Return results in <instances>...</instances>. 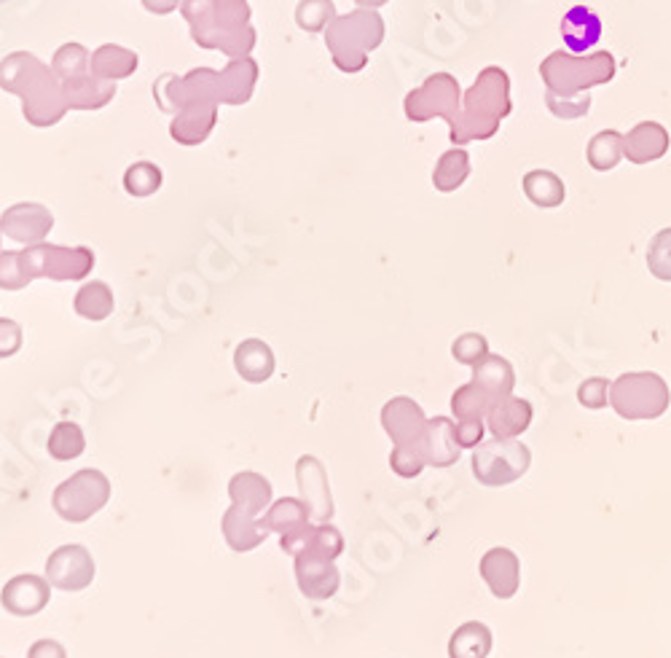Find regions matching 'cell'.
I'll list each match as a JSON object with an SVG mask.
<instances>
[{
  "label": "cell",
  "mask_w": 671,
  "mask_h": 658,
  "mask_svg": "<svg viewBox=\"0 0 671 658\" xmlns=\"http://www.w3.org/2000/svg\"><path fill=\"white\" fill-rule=\"evenodd\" d=\"M336 17L334 0H302L296 6V24L304 32H325Z\"/></svg>",
  "instance_id": "41"
},
{
  "label": "cell",
  "mask_w": 671,
  "mask_h": 658,
  "mask_svg": "<svg viewBox=\"0 0 671 658\" xmlns=\"http://www.w3.org/2000/svg\"><path fill=\"white\" fill-rule=\"evenodd\" d=\"M471 382L478 384L481 390H486V393L492 395V401L497 403L507 399V395H513V387H516V371H513V366L503 355L489 353L484 361L473 366Z\"/></svg>",
  "instance_id": "29"
},
{
  "label": "cell",
  "mask_w": 671,
  "mask_h": 658,
  "mask_svg": "<svg viewBox=\"0 0 671 658\" xmlns=\"http://www.w3.org/2000/svg\"><path fill=\"white\" fill-rule=\"evenodd\" d=\"M585 159L589 165L596 169V173H610L621 165L623 159V135L615 132V129H604L591 138L589 148H585Z\"/></svg>",
  "instance_id": "36"
},
{
  "label": "cell",
  "mask_w": 671,
  "mask_h": 658,
  "mask_svg": "<svg viewBox=\"0 0 671 658\" xmlns=\"http://www.w3.org/2000/svg\"><path fill=\"white\" fill-rule=\"evenodd\" d=\"M229 500L250 517H264L266 508L275 503V487L264 473L239 471L229 479Z\"/></svg>",
  "instance_id": "22"
},
{
  "label": "cell",
  "mask_w": 671,
  "mask_h": 658,
  "mask_svg": "<svg viewBox=\"0 0 671 658\" xmlns=\"http://www.w3.org/2000/svg\"><path fill=\"white\" fill-rule=\"evenodd\" d=\"M478 572L489 586V591L497 599H511L521 586V562L516 553L505 549V546L489 549L484 557H481Z\"/></svg>",
  "instance_id": "19"
},
{
  "label": "cell",
  "mask_w": 671,
  "mask_h": 658,
  "mask_svg": "<svg viewBox=\"0 0 671 658\" xmlns=\"http://www.w3.org/2000/svg\"><path fill=\"white\" fill-rule=\"evenodd\" d=\"M467 175H471V156H467L465 148L457 146L438 159L433 173V186L438 188L441 194H452L465 184Z\"/></svg>",
  "instance_id": "35"
},
{
  "label": "cell",
  "mask_w": 671,
  "mask_h": 658,
  "mask_svg": "<svg viewBox=\"0 0 671 658\" xmlns=\"http://www.w3.org/2000/svg\"><path fill=\"white\" fill-rule=\"evenodd\" d=\"M89 60H92V51L81 43H62L60 49L55 51L51 57V73H55L60 81H73V78H81L89 73Z\"/></svg>",
  "instance_id": "38"
},
{
  "label": "cell",
  "mask_w": 671,
  "mask_h": 658,
  "mask_svg": "<svg viewBox=\"0 0 671 658\" xmlns=\"http://www.w3.org/2000/svg\"><path fill=\"white\" fill-rule=\"evenodd\" d=\"M258 62L253 57H237L226 68L218 70V97L220 106H245L250 102L258 84Z\"/></svg>",
  "instance_id": "21"
},
{
  "label": "cell",
  "mask_w": 671,
  "mask_h": 658,
  "mask_svg": "<svg viewBox=\"0 0 671 658\" xmlns=\"http://www.w3.org/2000/svg\"><path fill=\"white\" fill-rule=\"evenodd\" d=\"M51 229H55V215L41 202H17L0 215V234L24 247L47 243Z\"/></svg>",
  "instance_id": "13"
},
{
  "label": "cell",
  "mask_w": 671,
  "mask_h": 658,
  "mask_svg": "<svg viewBox=\"0 0 671 658\" xmlns=\"http://www.w3.org/2000/svg\"><path fill=\"white\" fill-rule=\"evenodd\" d=\"M513 110L511 78L497 65H489L473 81L462 100V121L452 132L454 146H467L473 140H489L497 135L500 121Z\"/></svg>",
  "instance_id": "3"
},
{
  "label": "cell",
  "mask_w": 671,
  "mask_h": 658,
  "mask_svg": "<svg viewBox=\"0 0 671 658\" xmlns=\"http://www.w3.org/2000/svg\"><path fill=\"white\" fill-rule=\"evenodd\" d=\"M602 19L589 6H572L562 17V38L572 55H585L602 41Z\"/></svg>",
  "instance_id": "27"
},
{
  "label": "cell",
  "mask_w": 671,
  "mask_h": 658,
  "mask_svg": "<svg viewBox=\"0 0 671 658\" xmlns=\"http://www.w3.org/2000/svg\"><path fill=\"white\" fill-rule=\"evenodd\" d=\"M293 572H296L298 591L312 602H328L342 586V572H338L336 562L317 557L312 551H298L293 557Z\"/></svg>",
  "instance_id": "15"
},
{
  "label": "cell",
  "mask_w": 671,
  "mask_h": 658,
  "mask_svg": "<svg viewBox=\"0 0 671 658\" xmlns=\"http://www.w3.org/2000/svg\"><path fill=\"white\" fill-rule=\"evenodd\" d=\"M357 9H382V6H387L389 0H355Z\"/></svg>",
  "instance_id": "52"
},
{
  "label": "cell",
  "mask_w": 671,
  "mask_h": 658,
  "mask_svg": "<svg viewBox=\"0 0 671 658\" xmlns=\"http://www.w3.org/2000/svg\"><path fill=\"white\" fill-rule=\"evenodd\" d=\"M43 576H47L51 589L78 595L95 583L97 564L92 551L81 543H65L49 553Z\"/></svg>",
  "instance_id": "11"
},
{
  "label": "cell",
  "mask_w": 671,
  "mask_h": 658,
  "mask_svg": "<svg viewBox=\"0 0 671 658\" xmlns=\"http://www.w3.org/2000/svg\"><path fill=\"white\" fill-rule=\"evenodd\" d=\"M532 452L519 439L481 441L473 449V475L484 487H507L530 471Z\"/></svg>",
  "instance_id": "9"
},
{
  "label": "cell",
  "mask_w": 671,
  "mask_h": 658,
  "mask_svg": "<svg viewBox=\"0 0 671 658\" xmlns=\"http://www.w3.org/2000/svg\"><path fill=\"white\" fill-rule=\"evenodd\" d=\"M0 251H3V234H0Z\"/></svg>",
  "instance_id": "53"
},
{
  "label": "cell",
  "mask_w": 671,
  "mask_h": 658,
  "mask_svg": "<svg viewBox=\"0 0 671 658\" xmlns=\"http://www.w3.org/2000/svg\"><path fill=\"white\" fill-rule=\"evenodd\" d=\"M452 355L454 361L457 363H465V366H475V363H481L484 357L489 355V342L484 334H475V331H471V334H462L454 338L452 344Z\"/></svg>",
  "instance_id": "46"
},
{
  "label": "cell",
  "mask_w": 671,
  "mask_h": 658,
  "mask_svg": "<svg viewBox=\"0 0 671 658\" xmlns=\"http://www.w3.org/2000/svg\"><path fill=\"white\" fill-rule=\"evenodd\" d=\"M384 19L374 9H355L349 14H338L325 28V47L342 73H361L366 68L368 55L382 47Z\"/></svg>",
  "instance_id": "4"
},
{
  "label": "cell",
  "mask_w": 671,
  "mask_h": 658,
  "mask_svg": "<svg viewBox=\"0 0 671 658\" xmlns=\"http://www.w3.org/2000/svg\"><path fill=\"white\" fill-rule=\"evenodd\" d=\"M24 344V331L22 325L11 317H0V361H9L14 357Z\"/></svg>",
  "instance_id": "48"
},
{
  "label": "cell",
  "mask_w": 671,
  "mask_h": 658,
  "mask_svg": "<svg viewBox=\"0 0 671 658\" xmlns=\"http://www.w3.org/2000/svg\"><path fill=\"white\" fill-rule=\"evenodd\" d=\"M140 57L132 49L119 47V43H102L100 49L92 51V60H89V73L97 78H106V81H121L129 78L138 70Z\"/></svg>",
  "instance_id": "30"
},
{
  "label": "cell",
  "mask_w": 671,
  "mask_h": 658,
  "mask_svg": "<svg viewBox=\"0 0 671 658\" xmlns=\"http://www.w3.org/2000/svg\"><path fill=\"white\" fill-rule=\"evenodd\" d=\"M22 264L30 279H55V283H81L92 275L97 258L92 247H68L55 243L28 245Z\"/></svg>",
  "instance_id": "8"
},
{
  "label": "cell",
  "mask_w": 671,
  "mask_h": 658,
  "mask_svg": "<svg viewBox=\"0 0 671 658\" xmlns=\"http://www.w3.org/2000/svg\"><path fill=\"white\" fill-rule=\"evenodd\" d=\"M615 57L610 51H591V55H566L553 51L540 62V76L545 87L556 95H580L608 84L615 78Z\"/></svg>",
  "instance_id": "5"
},
{
  "label": "cell",
  "mask_w": 671,
  "mask_h": 658,
  "mask_svg": "<svg viewBox=\"0 0 671 658\" xmlns=\"http://www.w3.org/2000/svg\"><path fill=\"white\" fill-rule=\"evenodd\" d=\"M420 452L425 458L427 468H448L460 460V444L454 435V422L448 416H435L427 420L425 433L420 439Z\"/></svg>",
  "instance_id": "24"
},
{
  "label": "cell",
  "mask_w": 671,
  "mask_h": 658,
  "mask_svg": "<svg viewBox=\"0 0 671 658\" xmlns=\"http://www.w3.org/2000/svg\"><path fill=\"white\" fill-rule=\"evenodd\" d=\"M180 14L201 49L224 51L229 60L250 57L256 49L258 36L250 24L253 11L247 0H180Z\"/></svg>",
  "instance_id": "1"
},
{
  "label": "cell",
  "mask_w": 671,
  "mask_h": 658,
  "mask_svg": "<svg viewBox=\"0 0 671 658\" xmlns=\"http://www.w3.org/2000/svg\"><path fill=\"white\" fill-rule=\"evenodd\" d=\"M403 110H406L408 121L425 124L430 119H443L454 132L462 121L460 81L448 73H435L425 78V84L420 89L406 95Z\"/></svg>",
  "instance_id": "10"
},
{
  "label": "cell",
  "mask_w": 671,
  "mask_h": 658,
  "mask_svg": "<svg viewBox=\"0 0 671 658\" xmlns=\"http://www.w3.org/2000/svg\"><path fill=\"white\" fill-rule=\"evenodd\" d=\"M534 409L530 401L507 395V399L497 401L486 414V428L494 439H519L521 433H526L532 425Z\"/></svg>",
  "instance_id": "26"
},
{
  "label": "cell",
  "mask_w": 671,
  "mask_h": 658,
  "mask_svg": "<svg viewBox=\"0 0 671 658\" xmlns=\"http://www.w3.org/2000/svg\"><path fill=\"white\" fill-rule=\"evenodd\" d=\"M610 384L604 380V376H591V380H585L583 384L578 387V401L580 406L585 409H604L610 406Z\"/></svg>",
  "instance_id": "47"
},
{
  "label": "cell",
  "mask_w": 671,
  "mask_h": 658,
  "mask_svg": "<svg viewBox=\"0 0 671 658\" xmlns=\"http://www.w3.org/2000/svg\"><path fill=\"white\" fill-rule=\"evenodd\" d=\"M302 551H312V553H317V557L336 562V559L344 553L342 530H338L336 524H330V521H320V524L312 527L309 540H306V546Z\"/></svg>",
  "instance_id": "40"
},
{
  "label": "cell",
  "mask_w": 671,
  "mask_h": 658,
  "mask_svg": "<svg viewBox=\"0 0 671 658\" xmlns=\"http://www.w3.org/2000/svg\"><path fill=\"white\" fill-rule=\"evenodd\" d=\"M220 532H224V540L229 543V549L237 553L256 551L272 536L264 517H250V513L239 511L234 505L226 508L224 519H220Z\"/></svg>",
  "instance_id": "20"
},
{
  "label": "cell",
  "mask_w": 671,
  "mask_h": 658,
  "mask_svg": "<svg viewBox=\"0 0 671 658\" xmlns=\"http://www.w3.org/2000/svg\"><path fill=\"white\" fill-rule=\"evenodd\" d=\"M142 9L151 11L156 17H167L172 14V11L180 9V0H140Z\"/></svg>",
  "instance_id": "51"
},
{
  "label": "cell",
  "mask_w": 671,
  "mask_h": 658,
  "mask_svg": "<svg viewBox=\"0 0 671 658\" xmlns=\"http://www.w3.org/2000/svg\"><path fill=\"white\" fill-rule=\"evenodd\" d=\"M521 186H524L526 199L534 207H543V210H553V207H559L566 199L564 180L556 173H551V169H532V173L524 175Z\"/></svg>",
  "instance_id": "32"
},
{
  "label": "cell",
  "mask_w": 671,
  "mask_h": 658,
  "mask_svg": "<svg viewBox=\"0 0 671 658\" xmlns=\"http://www.w3.org/2000/svg\"><path fill=\"white\" fill-rule=\"evenodd\" d=\"M492 629L481 621H467L448 640V658H486L492 654Z\"/></svg>",
  "instance_id": "33"
},
{
  "label": "cell",
  "mask_w": 671,
  "mask_h": 658,
  "mask_svg": "<svg viewBox=\"0 0 671 658\" xmlns=\"http://www.w3.org/2000/svg\"><path fill=\"white\" fill-rule=\"evenodd\" d=\"M648 269L653 277L671 283V229H661L650 239Z\"/></svg>",
  "instance_id": "43"
},
{
  "label": "cell",
  "mask_w": 671,
  "mask_h": 658,
  "mask_svg": "<svg viewBox=\"0 0 671 658\" xmlns=\"http://www.w3.org/2000/svg\"><path fill=\"white\" fill-rule=\"evenodd\" d=\"M161 184H165V173H161V167L154 165V161H135V165L127 167V173H124V191H127L129 197H154Z\"/></svg>",
  "instance_id": "39"
},
{
  "label": "cell",
  "mask_w": 671,
  "mask_h": 658,
  "mask_svg": "<svg viewBox=\"0 0 671 658\" xmlns=\"http://www.w3.org/2000/svg\"><path fill=\"white\" fill-rule=\"evenodd\" d=\"M62 92L70 110H100L108 102H114L116 81H106V78L87 73L81 78H73V81H65Z\"/></svg>",
  "instance_id": "28"
},
{
  "label": "cell",
  "mask_w": 671,
  "mask_h": 658,
  "mask_svg": "<svg viewBox=\"0 0 671 658\" xmlns=\"http://www.w3.org/2000/svg\"><path fill=\"white\" fill-rule=\"evenodd\" d=\"M671 390L655 371H629L610 384V406L629 422L658 420L669 412Z\"/></svg>",
  "instance_id": "6"
},
{
  "label": "cell",
  "mask_w": 671,
  "mask_h": 658,
  "mask_svg": "<svg viewBox=\"0 0 671 658\" xmlns=\"http://www.w3.org/2000/svg\"><path fill=\"white\" fill-rule=\"evenodd\" d=\"M486 425L484 420H457L454 422V435H457L460 449H475L484 441Z\"/></svg>",
  "instance_id": "49"
},
{
  "label": "cell",
  "mask_w": 671,
  "mask_h": 658,
  "mask_svg": "<svg viewBox=\"0 0 671 658\" xmlns=\"http://www.w3.org/2000/svg\"><path fill=\"white\" fill-rule=\"evenodd\" d=\"M0 89L22 100V116L32 127H55L68 114L62 81L30 51H14L0 60Z\"/></svg>",
  "instance_id": "2"
},
{
  "label": "cell",
  "mask_w": 671,
  "mask_h": 658,
  "mask_svg": "<svg viewBox=\"0 0 671 658\" xmlns=\"http://www.w3.org/2000/svg\"><path fill=\"white\" fill-rule=\"evenodd\" d=\"M545 106H549V110L556 116V119L575 121V119H583V116H589L591 95L589 92L556 95L551 92V89H545Z\"/></svg>",
  "instance_id": "42"
},
{
  "label": "cell",
  "mask_w": 671,
  "mask_h": 658,
  "mask_svg": "<svg viewBox=\"0 0 671 658\" xmlns=\"http://www.w3.org/2000/svg\"><path fill=\"white\" fill-rule=\"evenodd\" d=\"M114 306H116L114 291H110V285L102 283V279L83 283L81 288L76 291L73 310L81 321H89V323L108 321V317L114 315Z\"/></svg>",
  "instance_id": "31"
},
{
  "label": "cell",
  "mask_w": 671,
  "mask_h": 658,
  "mask_svg": "<svg viewBox=\"0 0 671 658\" xmlns=\"http://www.w3.org/2000/svg\"><path fill=\"white\" fill-rule=\"evenodd\" d=\"M264 519L266 524H269L272 536L279 538V549L290 553V557H296V553L304 549L306 540H309L312 527H315L309 508H306L302 498L275 500V503L266 508Z\"/></svg>",
  "instance_id": "12"
},
{
  "label": "cell",
  "mask_w": 671,
  "mask_h": 658,
  "mask_svg": "<svg viewBox=\"0 0 671 658\" xmlns=\"http://www.w3.org/2000/svg\"><path fill=\"white\" fill-rule=\"evenodd\" d=\"M492 406V395H489L486 390H481L475 382L462 384L452 395V414L457 416V420H486Z\"/></svg>",
  "instance_id": "37"
},
{
  "label": "cell",
  "mask_w": 671,
  "mask_h": 658,
  "mask_svg": "<svg viewBox=\"0 0 671 658\" xmlns=\"http://www.w3.org/2000/svg\"><path fill=\"white\" fill-rule=\"evenodd\" d=\"M389 468H393V473L401 475V479H416V475L425 471L427 462L422 458L420 446L406 444L393 446V452H389Z\"/></svg>",
  "instance_id": "45"
},
{
  "label": "cell",
  "mask_w": 671,
  "mask_h": 658,
  "mask_svg": "<svg viewBox=\"0 0 671 658\" xmlns=\"http://www.w3.org/2000/svg\"><path fill=\"white\" fill-rule=\"evenodd\" d=\"M49 602L51 583L47 576H36V572H19L0 589V608L17 618L38 616L49 608Z\"/></svg>",
  "instance_id": "16"
},
{
  "label": "cell",
  "mask_w": 671,
  "mask_h": 658,
  "mask_svg": "<svg viewBox=\"0 0 671 658\" xmlns=\"http://www.w3.org/2000/svg\"><path fill=\"white\" fill-rule=\"evenodd\" d=\"M47 452L51 460L57 462H73L87 452V433L78 422L62 420L51 428L49 441H47Z\"/></svg>",
  "instance_id": "34"
},
{
  "label": "cell",
  "mask_w": 671,
  "mask_h": 658,
  "mask_svg": "<svg viewBox=\"0 0 671 658\" xmlns=\"http://www.w3.org/2000/svg\"><path fill=\"white\" fill-rule=\"evenodd\" d=\"M382 428L389 435L393 446L420 444L427 428V416L422 406L408 395H395L382 406Z\"/></svg>",
  "instance_id": "17"
},
{
  "label": "cell",
  "mask_w": 671,
  "mask_h": 658,
  "mask_svg": "<svg viewBox=\"0 0 671 658\" xmlns=\"http://www.w3.org/2000/svg\"><path fill=\"white\" fill-rule=\"evenodd\" d=\"M671 138L667 127L658 121H642L623 135V159L631 165H650V161L663 159L669 154Z\"/></svg>",
  "instance_id": "23"
},
{
  "label": "cell",
  "mask_w": 671,
  "mask_h": 658,
  "mask_svg": "<svg viewBox=\"0 0 671 658\" xmlns=\"http://www.w3.org/2000/svg\"><path fill=\"white\" fill-rule=\"evenodd\" d=\"M218 100H197L188 102L172 116L169 124V138L180 146H201L213 135L215 124H218Z\"/></svg>",
  "instance_id": "18"
},
{
  "label": "cell",
  "mask_w": 671,
  "mask_h": 658,
  "mask_svg": "<svg viewBox=\"0 0 671 658\" xmlns=\"http://www.w3.org/2000/svg\"><path fill=\"white\" fill-rule=\"evenodd\" d=\"M30 283L22 251H0V291H24Z\"/></svg>",
  "instance_id": "44"
},
{
  "label": "cell",
  "mask_w": 671,
  "mask_h": 658,
  "mask_svg": "<svg viewBox=\"0 0 671 658\" xmlns=\"http://www.w3.org/2000/svg\"><path fill=\"white\" fill-rule=\"evenodd\" d=\"M28 658H68V648L60 640L41 637L28 648Z\"/></svg>",
  "instance_id": "50"
},
{
  "label": "cell",
  "mask_w": 671,
  "mask_h": 658,
  "mask_svg": "<svg viewBox=\"0 0 671 658\" xmlns=\"http://www.w3.org/2000/svg\"><path fill=\"white\" fill-rule=\"evenodd\" d=\"M296 484H298V498L304 500L309 508L312 521L320 524V521L334 519V494H330V481L325 473V465L315 454H302L296 460Z\"/></svg>",
  "instance_id": "14"
},
{
  "label": "cell",
  "mask_w": 671,
  "mask_h": 658,
  "mask_svg": "<svg viewBox=\"0 0 671 658\" xmlns=\"http://www.w3.org/2000/svg\"><path fill=\"white\" fill-rule=\"evenodd\" d=\"M275 350H272L264 338L250 336L245 338V342H239L237 350H234V371H237L247 384L269 382L272 376H275Z\"/></svg>",
  "instance_id": "25"
},
{
  "label": "cell",
  "mask_w": 671,
  "mask_h": 658,
  "mask_svg": "<svg viewBox=\"0 0 671 658\" xmlns=\"http://www.w3.org/2000/svg\"><path fill=\"white\" fill-rule=\"evenodd\" d=\"M110 494H114V487L106 473L97 468H81L57 484L51 494V508L68 524H83L110 503Z\"/></svg>",
  "instance_id": "7"
}]
</instances>
